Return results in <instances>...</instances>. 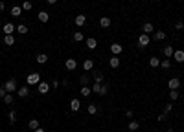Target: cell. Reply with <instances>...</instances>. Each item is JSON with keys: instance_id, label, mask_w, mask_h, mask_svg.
Segmentation results:
<instances>
[{"instance_id": "f1b7e54d", "label": "cell", "mask_w": 184, "mask_h": 132, "mask_svg": "<svg viewBox=\"0 0 184 132\" xmlns=\"http://www.w3.org/2000/svg\"><path fill=\"white\" fill-rule=\"evenodd\" d=\"M127 127H129V130H131V132H136L138 128H140V123H138V121H131Z\"/></svg>"}, {"instance_id": "e575fe53", "label": "cell", "mask_w": 184, "mask_h": 132, "mask_svg": "<svg viewBox=\"0 0 184 132\" xmlns=\"http://www.w3.org/2000/svg\"><path fill=\"white\" fill-rule=\"evenodd\" d=\"M153 39H155V40H164V39H166V33H164V31H156V33L153 35Z\"/></svg>"}, {"instance_id": "3957f363", "label": "cell", "mask_w": 184, "mask_h": 132, "mask_svg": "<svg viewBox=\"0 0 184 132\" xmlns=\"http://www.w3.org/2000/svg\"><path fill=\"white\" fill-rule=\"evenodd\" d=\"M50 86H52V84H48L46 81H41V83L37 84V92L44 96V94H48V92H50Z\"/></svg>"}, {"instance_id": "83f0119b", "label": "cell", "mask_w": 184, "mask_h": 132, "mask_svg": "<svg viewBox=\"0 0 184 132\" xmlns=\"http://www.w3.org/2000/svg\"><path fill=\"white\" fill-rule=\"evenodd\" d=\"M37 62H39V64L48 62V55H46V53H39V55H37Z\"/></svg>"}, {"instance_id": "f546056e", "label": "cell", "mask_w": 184, "mask_h": 132, "mask_svg": "<svg viewBox=\"0 0 184 132\" xmlns=\"http://www.w3.org/2000/svg\"><path fill=\"white\" fill-rule=\"evenodd\" d=\"M17 31H18L20 35H26V33H28V26H26V24H18V26H17Z\"/></svg>"}, {"instance_id": "836d02e7", "label": "cell", "mask_w": 184, "mask_h": 132, "mask_svg": "<svg viewBox=\"0 0 184 132\" xmlns=\"http://www.w3.org/2000/svg\"><path fill=\"white\" fill-rule=\"evenodd\" d=\"M168 96H169V99H171V101H177V99L180 97V96H179V90H169V94H168Z\"/></svg>"}, {"instance_id": "9a60e30c", "label": "cell", "mask_w": 184, "mask_h": 132, "mask_svg": "<svg viewBox=\"0 0 184 132\" xmlns=\"http://www.w3.org/2000/svg\"><path fill=\"white\" fill-rule=\"evenodd\" d=\"M28 96H30L28 84H26V86H20V88H18V97H28Z\"/></svg>"}, {"instance_id": "7402d4cb", "label": "cell", "mask_w": 184, "mask_h": 132, "mask_svg": "<svg viewBox=\"0 0 184 132\" xmlns=\"http://www.w3.org/2000/svg\"><path fill=\"white\" fill-rule=\"evenodd\" d=\"M79 83H81L83 86H87V84L90 83V75H88V72H87V74H83V75L79 77Z\"/></svg>"}, {"instance_id": "7bdbcfd3", "label": "cell", "mask_w": 184, "mask_h": 132, "mask_svg": "<svg viewBox=\"0 0 184 132\" xmlns=\"http://www.w3.org/2000/svg\"><path fill=\"white\" fill-rule=\"evenodd\" d=\"M59 84H61L59 81H52V86H54V88H59Z\"/></svg>"}, {"instance_id": "4316f807", "label": "cell", "mask_w": 184, "mask_h": 132, "mask_svg": "<svg viewBox=\"0 0 184 132\" xmlns=\"http://www.w3.org/2000/svg\"><path fill=\"white\" fill-rule=\"evenodd\" d=\"M160 68H162V70H169V68H171V62H169V59L160 61Z\"/></svg>"}, {"instance_id": "c3c4849f", "label": "cell", "mask_w": 184, "mask_h": 132, "mask_svg": "<svg viewBox=\"0 0 184 132\" xmlns=\"http://www.w3.org/2000/svg\"><path fill=\"white\" fill-rule=\"evenodd\" d=\"M182 33H184V28H182Z\"/></svg>"}, {"instance_id": "cb8c5ba5", "label": "cell", "mask_w": 184, "mask_h": 132, "mask_svg": "<svg viewBox=\"0 0 184 132\" xmlns=\"http://www.w3.org/2000/svg\"><path fill=\"white\" fill-rule=\"evenodd\" d=\"M37 17H39V20H41V22H48V18H50V17H48V11H39V15H37Z\"/></svg>"}, {"instance_id": "f35d334b", "label": "cell", "mask_w": 184, "mask_h": 132, "mask_svg": "<svg viewBox=\"0 0 184 132\" xmlns=\"http://www.w3.org/2000/svg\"><path fill=\"white\" fill-rule=\"evenodd\" d=\"M107 92H109V84H103V83H101V92H100V96H107Z\"/></svg>"}, {"instance_id": "e0dca14e", "label": "cell", "mask_w": 184, "mask_h": 132, "mask_svg": "<svg viewBox=\"0 0 184 132\" xmlns=\"http://www.w3.org/2000/svg\"><path fill=\"white\" fill-rule=\"evenodd\" d=\"M9 13H11V17H20L22 15V6H13Z\"/></svg>"}, {"instance_id": "d6986e66", "label": "cell", "mask_w": 184, "mask_h": 132, "mask_svg": "<svg viewBox=\"0 0 184 132\" xmlns=\"http://www.w3.org/2000/svg\"><path fill=\"white\" fill-rule=\"evenodd\" d=\"M4 44H6V46H13V44H15V37L13 35H4Z\"/></svg>"}, {"instance_id": "ac0fdd59", "label": "cell", "mask_w": 184, "mask_h": 132, "mask_svg": "<svg viewBox=\"0 0 184 132\" xmlns=\"http://www.w3.org/2000/svg\"><path fill=\"white\" fill-rule=\"evenodd\" d=\"M109 66H110V68H118V66H120V57H116V55H114V57H110Z\"/></svg>"}, {"instance_id": "277c9868", "label": "cell", "mask_w": 184, "mask_h": 132, "mask_svg": "<svg viewBox=\"0 0 184 132\" xmlns=\"http://www.w3.org/2000/svg\"><path fill=\"white\" fill-rule=\"evenodd\" d=\"M109 50H110V53H112V55H116V57L123 52V48H122V44H120V42H112Z\"/></svg>"}, {"instance_id": "4fadbf2b", "label": "cell", "mask_w": 184, "mask_h": 132, "mask_svg": "<svg viewBox=\"0 0 184 132\" xmlns=\"http://www.w3.org/2000/svg\"><path fill=\"white\" fill-rule=\"evenodd\" d=\"M83 70H85V72L94 70V61H92V59H87V61L83 62Z\"/></svg>"}, {"instance_id": "ee69618b", "label": "cell", "mask_w": 184, "mask_h": 132, "mask_svg": "<svg viewBox=\"0 0 184 132\" xmlns=\"http://www.w3.org/2000/svg\"><path fill=\"white\" fill-rule=\"evenodd\" d=\"M166 116H168V114H160V116H158V121H164V119H166Z\"/></svg>"}, {"instance_id": "ab89813d", "label": "cell", "mask_w": 184, "mask_h": 132, "mask_svg": "<svg viewBox=\"0 0 184 132\" xmlns=\"http://www.w3.org/2000/svg\"><path fill=\"white\" fill-rule=\"evenodd\" d=\"M171 110H173V103H168V105L164 106V114H169Z\"/></svg>"}, {"instance_id": "30bf717a", "label": "cell", "mask_w": 184, "mask_h": 132, "mask_svg": "<svg viewBox=\"0 0 184 132\" xmlns=\"http://www.w3.org/2000/svg\"><path fill=\"white\" fill-rule=\"evenodd\" d=\"M110 24H112V22H110L109 17H101V18H100V28L107 30V28H110Z\"/></svg>"}, {"instance_id": "8992f818", "label": "cell", "mask_w": 184, "mask_h": 132, "mask_svg": "<svg viewBox=\"0 0 184 132\" xmlns=\"http://www.w3.org/2000/svg\"><path fill=\"white\" fill-rule=\"evenodd\" d=\"M64 68H66L68 72H74V70L77 68V61H76V59H66V62H64Z\"/></svg>"}, {"instance_id": "6da1fadb", "label": "cell", "mask_w": 184, "mask_h": 132, "mask_svg": "<svg viewBox=\"0 0 184 132\" xmlns=\"http://www.w3.org/2000/svg\"><path fill=\"white\" fill-rule=\"evenodd\" d=\"M4 88H6V92H8V94H13V92L18 90V84H17L15 79H8V81L4 83Z\"/></svg>"}, {"instance_id": "2e32d148", "label": "cell", "mask_w": 184, "mask_h": 132, "mask_svg": "<svg viewBox=\"0 0 184 132\" xmlns=\"http://www.w3.org/2000/svg\"><path fill=\"white\" fill-rule=\"evenodd\" d=\"M92 77H94V83H103V74L100 70H94L92 72Z\"/></svg>"}, {"instance_id": "1f68e13d", "label": "cell", "mask_w": 184, "mask_h": 132, "mask_svg": "<svg viewBox=\"0 0 184 132\" xmlns=\"http://www.w3.org/2000/svg\"><path fill=\"white\" fill-rule=\"evenodd\" d=\"M31 9H33V6H31V2H30V0L22 2V11H31Z\"/></svg>"}, {"instance_id": "7a4b0ae2", "label": "cell", "mask_w": 184, "mask_h": 132, "mask_svg": "<svg viewBox=\"0 0 184 132\" xmlns=\"http://www.w3.org/2000/svg\"><path fill=\"white\" fill-rule=\"evenodd\" d=\"M41 83V75L37 74V72H33V74H30L28 77H26V84L28 86H33V84H39Z\"/></svg>"}, {"instance_id": "7dc6e473", "label": "cell", "mask_w": 184, "mask_h": 132, "mask_svg": "<svg viewBox=\"0 0 184 132\" xmlns=\"http://www.w3.org/2000/svg\"><path fill=\"white\" fill-rule=\"evenodd\" d=\"M46 2H48V4H55V2H57V0H46Z\"/></svg>"}, {"instance_id": "d6a6232c", "label": "cell", "mask_w": 184, "mask_h": 132, "mask_svg": "<svg viewBox=\"0 0 184 132\" xmlns=\"http://www.w3.org/2000/svg\"><path fill=\"white\" fill-rule=\"evenodd\" d=\"M90 94H92V88H88V86H83V88H81V96H83V97H88Z\"/></svg>"}, {"instance_id": "8fae6325", "label": "cell", "mask_w": 184, "mask_h": 132, "mask_svg": "<svg viewBox=\"0 0 184 132\" xmlns=\"http://www.w3.org/2000/svg\"><path fill=\"white\" fill-rule=\"evenodd\" d=\"M74 22H76V26H77V28H83V26L87 24V17H85V15H77Z\"/></svg>"}, {"instance_id": "44dd1931", "label": "cell", "mask_w": 184, "mask_h": 132, "mask_svg": "<svg viewBox=\"0 0 184 132\" xmlns=\"http://www.w3.org/2000/svg\"><path fill=\"white\" fill-rule=\"evenodd\" d=\"M173 52H175V50H173V46H166V48L162 50V53L166 55V59H169V57H173Z\"/></svg>"}, {"instance_id": "60d3db41", "label": "cell", "mask_w": 184, "mask_h": 132, "mask_svg": "<svg viewBox=\"0 0 184 132\" xmlns=\"http://www.w3.org/2000/svg\"><path fill=\"white\" fill-rule=\"evenodd\" d=\"M6 94H8V92H6V88H4V86H0V99H4Z\"/></svg>"}, {"instance_id": "5b68a950", "label": "cell", "mask_w": 184, "mask_h": 132, "mask_svg": "<svg viewBox=\"0 0 184 132\" xmlns=\"http://www.w3.org/2000/svg\"><path fill=\"white\" fill-rule=\"evenodd\" d=\"M168 88H169V90H179V88H180V79L171 77V79L168 81Z\"/></svg>"}, {"instance_id": "d4e9b609", "label": "cell", "mask_w": 184, "mask_h": 132, "mask_svg": "<svg viewBox=\"0 0 184 132\" xmlns=\"http://www.w3.org/2000/svg\"><path fill=\"white\" fill-rule=\"evenodd\" d=\"M72 39H74V40H76V42H83V40H85V39H87V37H85V35H83V33H81V31H76V33H74V37H72Z\"/></svg>"}, {"instance_id": "bcb514c9", "label": "cell", "mask_w": 184, "mask_h": 132, "mask_svg": "<svg viewBox=\"0 0 184 132\" xmlns=\"http://www.w3.org/2000/svg\"><path fill=\"white\" fill-rule=\"evenodd\" d=\"M33 132H46V130H44V128H41V127H39V128H35V130H33Z\"/></svg>"}, {"instance_id": "8d00e7d4", "label": "cell", "mask_w": 184, "mask_h": 132, "mask_svg": "<svg viewBox=\"0 0 184 132\" xmlns=\"http://www.w3.org/2000/svg\"><path fill=\"white\" fill-rule=\"evenodd\" d=\"M8 118H9V123H15L17 121V112H15V110H9V116Z\"/></svg>"}, {"instance_id": "f6af8a7d", "label": "cell", "mask_w": 184, "mask_h": 132, "mask_svg": "<svg viewBox=\"0 0 184 132\" xmlns=\"http://www.w3.org/2000/svg\"><path fill=\"white\" fill-rule=\"evenodd\" d=\"M4 8H6V6H4V2H2V0H0V13L4 11Z\"/></svg>"}, {"instance_id": "9c48e42d", "label": "cell", "mask_w": 184, "mask_h": 132, "mask_svg": "<svg viewBox=\"0 0 184 132\" xmlns=\"http://www.w3.org/2000/svg\"><path fill=\"white\" fill-rule=\"evenodd\" d=\"M15 30H17V26L11 24V22H6V24H4V35H13Z\"/></svg>"}, {"instance_id": "b9f144b4", "label": "cell", "mask_w": 184, "mask_h": 132, "mask_svg": "<svg viewBox=\"0 0 184 132\" xmlns=\"http://www.w3.org/2000/svg\"><path fill=\"white\" fill-rule=\"evenodd\" d=\"M182 28H184V24H182V22H177V24H175V30H179V31H180Z\"/></svg>"}, {"instance_id": "484cf974", "label": "cell", "mask_w": 184, "mask_h": 132, "mask_svg": "<svg viewBox=\"0 0 184 132\" xmlns=\"http://www.w3.org/2000/svg\"><path fill=\"white\" fill-rule=\"evenodd\" d=\"M149 66H151V68H160V61L156 57H151L149 59Z\"/></svg>"}, {"instance_id": "603a6c76", "label": "cell", "mask_w": 184, "mask_h": 132, "mask_svg": "<svg viewBox=\"0 0 184 132\" xmlns=\"http://www.w3.org/2000/svg\"><path fill=\"white\" fill-rule=\"evenodd\" d=\"M153 22H146V24H144V33H147V35H151L153 33Z\"/></svg>"}, {"instance_id": "5bb4252c", "label": "cell", "mask_w": 184, "mask_h": 132, "mask_svg": "<svg viewBox=\"0 0 184 132\" xmlns=\"http://www.w3.org/2000/svg\"><path fill=\"white\" fill-rule=\"evenodd\" d=\"M79 108H81L79 99H72V101H70V110H72V112H79Z\"/></svg>"}, {"instance_id": "4dcf8cb0", "label": "cell", "mask_w": 184, "mask_h": 132, "mask_svg": "<svg viewBox=\"0 0 184 132\" xmlns=\"http://www.w3.org/2000/svg\"><path fill=\"white\" fill-rule=\"evenodd\" d=\"M28 127H30V130H35V128H39V127H41V123H39L37 119H30Z\"/></svg>"}, {"instance_id": "ba28073f", "label": "cell", "mask_w": 184, "mask_h": 132, "mask_svg": "<svg viewBox=\"0 0 184 132\" xmlns=\"http://www.w3.org/2000/svg\"><path fill=\"white\" fill-rule=\"evenodd\" d=\"M85 44H87L88 50H96V48H98V40H96L94 37H87V39H85Z\"/></svg>"}, {"instance_id": "74e56055", "label": "cell", "mask_w": 184, "mask_h": 132, "mask_svg": "<svg viewBox=\"0 0 184 132\" xmlns=\"http://www.w3.org/2000/svg\"><path fill=\"white\" fill-rule=\"evenodd\" d=\"M4 103H6V105H11V103H13V96H11V94H6V96H4Z\"/></svg>"}, {"instance_id": "d590c367", "label": "cell", "mask_w": 184, "mask_h": 132, "mask_svg": "<svg viewBox=\"0 0 184 132\" xmlns=\"http://www.w3.org/2000/svg\"><path fill=\"white\" fill-rule=\"evenodd\" d=\"M92 92H94V94H100V92H101V83H94V84H92Z\"/></svg>"}, {"instance_id": "52a82bcc", "label": "cell", "mask_w": 184, "mask_h": 132, "mask_svg": "<svg viewBox=\"0 0 184 132\" xmlns=\"http://www.w3.org/2000/svg\"><path fill=\"white\" fill-rule=\"evenodd\" d=\"M149 42H151V37H149L147 33H142L140 37H138V44H140L142 48H146V46H147Z\"/></svg>"}, {"instance_id": "7c38bea8", "label": "cell", "mask_w": 184, "mask_h": 132, "mask_svg": "<svg viewBox=\"0 0 184 132\" xmlns=\"http://www.w3.org/2000/svg\"><path fill=\"white\" fill-rule=\"evenodd\" d=\"M173 59H175V62H184V52L182 50H175L173 52Z\"/></svg>"}, {"instance_id": "ffe728a7", "label": "cell", "mask_w": 184, "mask_h": 132, "mask_svg": "<svg viewBox=\"0 0 184 132\" xmlns=\"http://www.w3.org/2000/svg\"><path fill=\"white\" fill-rule=\"evenodd\" d=\"M87 112H88V114H90V116H96V114H98V106H96V105H92V103H90V105H88V106H87Z\"/></svg>"}]
</instances>
